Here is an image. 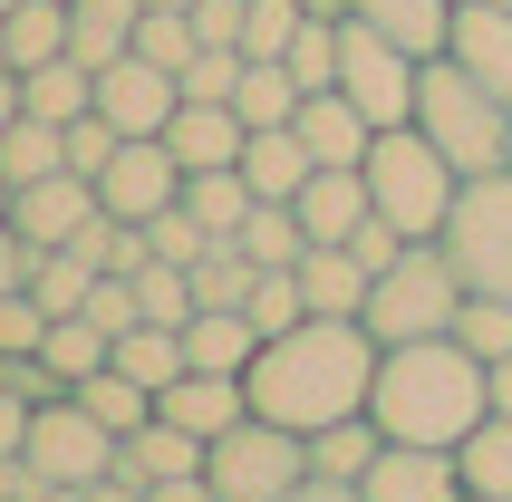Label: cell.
<instances>
[{
	"instance_id": "1",
	"label": "cell",
	"mask_w": 512,
	"mask_h": 502,
	"mask_svg": "<svg viewBox=\"0 0 512 502\" xmlns=\"http://www.w3.org/2000/svg\"><path fill=\"white\" fill-rule=\"evenodd\" d=\"M377 348L358 319H300V329L261 338L252 358V416L261 425H290V435H329V425L368 416V387H377Z\"/></svg>"
},
{
	"instance_id": "2",
	"label": "cell",
	"mask_w": 512,
	"mask_h": 502,
	"mask_svg": "<svg viewBox=\"0 0 512 502\" xmlns=\"http://www.w3.org/2000/svg\"><path fill=\"white\" fill-rule=\"evenodd\" d=\"M368 416H377L387 445H435V454H455L464 435L493 416V377H484L474 348H455V338H416V348H387V358H377Z\"/></svg>"
},
{
	"instance_id": "3",
	"label": "cell",
	"mask_w": 512,
	"mask_h": 502,
	"mask_svg": "<svg viewBox=\"0 0 512 502\" xmlns=\"http://www.w3.org/2000/svg\"><path fill=\"white\" fill-rule=\"evenodd\" d=\"M416 136L445 155V165L464 174V184H484V174H512V107L493 97L474 68H455V58L435 49L426 78H416Z\"/></svg>"
},
{
	"instance_id": "4",
	"label": "cell",
	"mask_w": 512,
	"mask_h": 502,
	"mask_svg": "<svg viewBox=\"0 0 512 502\" xmlns=\"http://www.w3.org/2000/svg\"><path fill=\"white\" fill-rule=\"evenodd\" d=\"M474 300L464 271L445 261V242H406L387 271L368 280V309H358V329L377 348H416V338H455V309Z\"/></svg>"
},
{
	"instance_id": "5",
	"label": "cell",
	"mask_w": 512,
	"mask_h": 502,
	"mask_svg": "<svg viewBox=\"0 0 512 502\" xmlns=\"http://www.w3.org/2000/svg\"><path fill=\"white\" fill-rule=\"evenodd\" d=\"M368 203H377V223L397 232V242H445V213H455L464 194V174L435 155L416 126H387V136L368 145Z\"/></svg>"
},
{
	"instance_id": "6",
	"label": "cell",
	"mask_w": 512,
	"mask_h": 502,
	"mask_svg": "<svg viewBox=\"0 0 512 502\" xmlns=\"http://www.w3.org/2000/svg\"><path fill=\"white\" fill-rule=\"evenodd\" d=\"M203 483H213V502H281V493L310 483V435L242 416L232 435L203 445Z\"/></svg>"
},
{
	"instance_id": "7",
	"label": "cell",
	"mask_w": 512,
	"mask_h": 502,
	"mask_svg": "<svg viewBox=\"0 0 512 502\" xmlns=\"http://www.w3.org/2000/svg\"><path fill=\"white\" fill-rule=\"evenodd\" d=\"M416 78H426V58L406 49V39H387V29H368V20L339 29V97L368 116L377 136H387V126H416Z\"/></svg>"
},
{
	"instance_id": "8",
	"label": "cell",
	"mask_w": 512,
	"mask_h": 502,
	"mask_svg": "<svg viewBox=\"0 0 512 502\" xmlns=\"http://www.w3.org/2000/svg\"><path fill=\"white\" fill-rule=\"evenodd\" d=\"M445 261L464 271L474 300H512V174L464 184L455 213H445Z\"/></svg>"
},
{
	"instance_id": "9",
	"label": "cell",
	"mask_w": 512,
	"mask_h": 502,
	"mask_svg": "<svg viewBox=\"0 0 512 502\" xmlns=\"http://www.w3.org/2000/svg\"><path fill=\"white\" fill-rule=\"evenodd\" d=\"M29 483H58V493H87V483L116 474V435L97 416H87L78 396H58V406H39L29 416V445H20Z\"/></svg>"
},
{
	"instance_id": "10",
	"label": "cell",
	"mask_w": 512,
	"mask_h": 502,
	"mask_svg": "<svg viewBox=\"0 0 512 502\" xmlns=\"http://www.w3.org/2000/svg\"><path fill=\"white\" fill-rule=\"evenodd\" d=\"M174 203H184V165H174L165 136H136V145L107 155V174H97V213L107 223H155Z\"/></svg>"
},
{
	"instance_id": "11",
	"label": "cell",
	"mask_w": 512,
	"mask_h": 502,
	"mask_svg": "<svg viewBox=\"0 0 512 502\" xmlns=\"http://www.w3.org/2000/svg\"><path fill=\"white\" fill-rule=\"evenodd\" d=\"M174 107H184V78H174V68H155V58L126 49L116 68H97V116H107L126 145H136V136H165Z\"/></svg>"
},
{
	"instance_id": "12",
	"label": "cell",
	"mask_w": 512,
	"mask_h": 502,
	"mask_svg": "<svg viewBox=\"0 0 512 502\" xmlns=\"http://www.w3.org/2000/svg\"><path fill=\"white\" fill-rule=\"evenodd\" d=\"M290 213H300V232H310L319 251H348L358 232L377 223V203H368V174H358V165H319L310 184H300V203H290Z\"/></svg>"
},
{
	"instance_id": "13",
	"label": "cell",
	"mask_w": 512,
	"mask_h": 502,
	"mask_svg": "<svg viewBox=\"0 0 512 502\" xmlns=\"http://www.w3.org/2000/svg\"><path fill=\"white\" fill-rule=\"evenodd\" d=\"M87 223H97V184H87V174H49V184H20V194H10V232H20L29 251L78 242Z\"/></svg>"
},
{
	"instance_id": "14",
	"label": "cell",
	"mask_w": 512,
	"mask_h": 502,
	"mask_svg": "<svg viewBox=\"0 0 512 502\" xmlns=\"http://www.w3.org/2000/svg\"><path fill=\"white\" fill-rule=\"evenodd\" d=\"M445 58L474 68V78L512 107V10H503V0H464L455 20H445Z\"/></svg>"
},
{
	"instance_id": "15",
	"label": "cell",
	"mask_w": 512,
	"mask_h": 502,
	"mask_svg": "<svg viewBox=\"0 0 512 502\" xmlns=\"http://www.w3.org/2000/svg\"><path fill=\"white\" fill-rule=\"evenodd\" d=\"M358 493L368 502H464V474H455V454H435V445H387Z\"/></svg>"
},
{
	"instance_id": "16",
	"label": "cell",
	"mask_w": 512,
	"mask_h": 502,
	"mask_svg": "<svg viewBox=\"0 0 512 502\" xmlns=\"http://www.w3.org/2000/svg\"><path fill=\"white\" fill-rule=\"evenodd\" d=\"M155 416L213 445V435H232V425L252 416V387H242V377H203V367H184V377H174V387L155 396Z\"/></svg>"
},
{
	"instance_id": "17",
	"label": "cell",
	"mask_w": 512,
	"mask_h": 502,
	"mask_svg": "<svg viewBox=\"0 0 512 502\" xmlns=\"http://www.w3.org/2000/svg\"><path fill=\"white\" fill-rule=\"evenodd\" d=\"M165 145H174V165H184V174H223V165H242L252 126H242L232 107H203V97H184V107H174V126H165Z\"/></svg>"
},
{
	"instance_id": "18",
	"label": "cell",
	"mask_w": 512,
	"mask_h": 502,
	"mask_svg": "<svg viewBox=\"0 0 512 502\" xmlns=\"http://www.w3.org/2000/svg\"><path fill=\"white\" fill-rule=\"evenodd\" d=\"M290 136L310 145V165H368L377 126H368L358 107H348L339 87H319V97H300V116H290Z\"/></svg>"
},
{
	"instance_id": "19",
	"label": "cell",
	"mask_w": 512,
	"mask_h": 502,
	"mask_svg": "<svg viewBox=\"0 0 512 502\" xmlns=\"http://www.w3.org/2000/svg\"><path fill=\"white\" fill-rule=\"evenodd\" d=\"M184 358H194L203 377H252V358H261L252 309H194V319H184Z\"/></svg>"
},
{
	"instance_id": "20",
	"label": "cell",
	"mask_w": 512,
	"mask_h": 502,
	"mask_svg": "<svg viewBox=\"0 0 512 502\" xmlns=\"http://www.w3.org/2000/svg\"><path fill=\"white\" fill-rule=\"evenodd\" d=\"M116 474L126 483H145V493H155V483H184V474H203V435H184V425H136V435H126V445H116Z\"/></svg>"
},
{
	"instance_id": "21",
	"label": "cell",
	"mask_w": 512,
	"mask_h": 502,
	"mask_svg": "<svg viewBox=\"0 0 512 502\" xmlns=\"http://www.w3.org/2000/svg\"><path fill=\"white\" fill-rule=\"evenodd\" d=\"M368 261H358V251H300V300H310V319H358V309H368Z\"/></svg>"
},
{
	"instance_id": "22",
	"label": "cell",
	"mask_w": 512,
	"mask_h": 502,
	"mask_svg": "<svg viewBox=\"0 0 512 502\" xmlns=\"http://www.w3.org/2000/svg\"><path fill=\"white\" fill-rule=\"evenodd\" d=\"M310 145L290 136V126H261L252 145H242V184H252V203H300V184H310Z\"/></svg>"
},
{
	"instance_id": "23",
	"label": "cell",
	"mask_w": 512,
	"mask_h": 502,
	"mask_svg": "<svg viewBox=\"0 0 512 502\" xmlns=\"http://www.w3.org/2000/svg\"><path fill=\"white\" fill-rule=\"evenodd\" d=\"M136 20H145V0H68V58L116 68V58L136 49Z\"/></svg>"
},
{
	"instance_id": "24",
	"label": "cell",
	"mask_w": 512,
	"mask_h": 502,
	"mask_svg": "<svg viewBox=\"0 0 512 502\" xmlns=\"http://www.w3.org/2000/svg\"><path fill=\"white\" fill-rule=\"evenodd\" d=\"M20 107L39 116V126H78V116H97V68H87V58L29 68V78H20Z\"/></svg>"
},
{
	"instance_id": "25",
	"label": "cell",
	"mask_w": 512,
	"mask_h": 502,
	"mask_svg": "<svg viewBox=\"0 0 512 502\" xmlns=\"http://www.w3.org/2000/svg\"><path fill=\"white\" fill-rule=\"evenodd\" d=\"M300 97H310V87L290 78V58H242V87H232V116H242V126H290V116H300Z\"/></svg>"
},
{
	"instance_id": "26",
	"label": "cell",
	"mask_w": 512,
	"mask_h": 502,
	"mask_svg": "<svg viewBox=\"0 0 512 502\" xmlns=\"http://www.w3.org/2000/svg\"><path fill=\"white\" fill-rule=\"evenodd\" d=\"M39 358H49V377H58V387L78 396L87 377H97V367L116 358V338H107V329H97V319L78 309V319H49V338H39Z\"/></svg>"
},
{
	"instance_id": "27",
	"label": "cell",
	"mask_w": 512,
	"mask_h": 502,
	"mask_svg": "<svg viewBox=\"0 0 512 502\" xmlns=\"http://www.w3.org/2000/svg\"><path fill=\"white\" fill-rule=\"evenodd\" d=\"M348 20H368V29H387V39H406L416 58H435V49H445L455 0H348Z\"/></svg>"
},
{
	"instance_id": "28",
	"label": "cell",
	"mask_w": 512,
	"mask_h": 502,
	"mask_svg": "<svg viewBox=\"0 0 512 502\" xmlns=\"http://www.w3.org/2000/svg\"><path fill=\"white\" fill-rule=\"evenodd\" d=\"M184 213H194L213 242H242V223H252V184H242V165H223V174H184Z\"/></svg>"
},
{
	"instance_id": "29",
	"label": "cell",
	"mask_w": 512,
	"mask_h": 502,
	"mask_svg": "<svg viewBox=\"0 0 512 502\" xmlns=\"http://www.w3.org/2000/svg\"><path fill=\"white\" fill-rule=\"evenodd\" d=\"M0 39H10V68H49V58H68V0H20L10 20H0Z\"/></svg>"
},
{
	"instance_id": "30",
	"label": "cell",
	"mask_w": 512,
	"mask_h": 502,
	"mask_svg": "<svg viewBox=\"0 0 512 502\" xmlns=\"http://www.w3.org/2000/svg\"><path fill=\"white\" fill-rule=\"evenodd\" d=\"M455 474H464V493L512 502V416H484L474 435H464V445H455Z\"/></svg>"
},
{
	"instance_id": "31",
	"label": "cell",
	"mask_w": 512,
	"mask_h": 502,
	"mask_svg": "<svg viewBox=\"0 0 512 502\" xmlns=\"http://www.w3.org/2000/svg\"><path fill=\"white\" fill-rule=\"evenodd\" d=\"M107 367H126L136 387H155V396H165L194 358H184V329H155V319H136V329L116 338V358H107Z\"/></svg>"
},
{
	"instance_id": "32",
	"label": "cell",
	"mask_w": 512,
	"mask_h": 502,
	"mask_svg": "<svg viewBox=\"0 0 512 502\" xmlns=\"http://www.w3.org/2000/svg\"><path fill=\"white\" fill-rule=\"evenodd\" d=\"M78 406H87V416H97V425H107L116 445H126L136 425H155V387H136L126 367H97V377H87V387H78Z\"/></svg>"
},
{
	"instance_id": "33",
	"label": "cell",
	"mask_w": 512,
	"mask_h": 502,
	"mask_svg": "<svg viewBox=\"0 0 512 502\" xmlns=\"http://www.w3.org/2000/svg\"><path fill=\"white\" fill-rule=\"evenodd\" d=\"M377 454H387L377 416H348V425H329V435H310V474H329V483H368Z\"/></svg>"
},
{
	"instance_id": "34",
	"label": "cell",
	"mask_w": 512,
	"mask_h": 502,
	"mask_svg": "<svg viewBox=\"0 0 512 502\" xmlns=\"http://www.w3.org/2000/svg\"><path fill=\"white\" fill-rule=\"evenodd\" d=\"M0 174H10V194H20V184L68 174V136H58V126H39V116H20V126L0 136Z\"/></svg>"
},
{
	"instance_id": "35",
	"label": "cell",
	"mask_w": 512,
	"mask_h": 502,
	"mask_svg": "<svg viewBox=\"0 0 512 502\" xmlns=\"http://www.w3.org/2000/svg\"><path fill=\"white\" fill-rule=\"evenodd\" d=\"M300 251H310L300 213H290V203H252V223H242V261H252V271H300Z\"/></svg>"
},
{
	"instance_id": "36",
	"label": "cell",
	"mask_w": 512,
	"mask_h": 502,
	"mask_svg": "<svg viewBox=\"0 0 512 502\" xmlns=\"http://www.w3.org/2000/svg\"><path fill=\"white\" fill-rule=\"evenodd\" d=\"M136 319L184 329V319H194V271H184V261H145L136 271Z\"/></svg>"
},
{
	"instance_id": "37",
	"label": "cell",
	"mask_w": 512,
	"mask_h": 502,
	"mask_svg": "<svg viewBox=\"0 0 512 502\" xmlns=\"http://www.w3.org/2000/svg\"><path fill=\"white\" fill-rule=\"evenodd\" d=\"M136 58H155V68H174V78H184V68L203 58L194 10H145V20H136Z\"/></svg>"
},
{
	"instance_id": "38",
	"label": "cell",
	"mask_w": 512,
	"mask_h": 502,
	"mask_svg": "<svg viewBox=\"0 0 512 502\" xmlns=\"http://www.w3.org/2000/svg\"><path fill=\"white\" fill-rule=\"evenodd\" d=\"M300 29H310L300 0H252V10H242V58H290Z\"/></svg>"
},
{
	"instance_id": "39",
	"label": "cell",
	"mask_w": 512,
	"mask_h": 502,
	"mask_svg": "<svg viewBox=\"0 0 512 502\" xmlns=\"http://www.w3.org/2000/svg\"><path fill=\"white\" fill-rule=\"evenodd\" d=\"M242 309H252V329H261V338L300 329V319H310V300H300V271H261V280H252V300H242Z\"/></svg>"
},
{
	"instance_id": "40",
	"label": "cell",
	"mask_w": 512,
	"mask_h": 502,
	"mask_svg": "<svg viewBox=\"0 0 512 502\" xmlns=\"http://www.w3.org/2000/svg\"><path fill=\"white\" fill-rule=\"evenodd\" d=\"M455 348H474V358H512V300H464L455 309Z\"/></svg>"
},
{
	"instance_id": "41",
	"label": "cell",
	"mask_w": 512,
	"mask_h": 502,
	"mask_svg": "<svg viewBox=\"0 0 512 502\" xmlns=\"http://www.w3.org/2000/svg\"><path fill=\"white\" fill-rule=\"evenodd\" d=\"M339 29L348 20H310L300 39H290V78L310 87V97H319V87H339Z\"/></svg>"
},
{
	"instance_id": "42",
	"label": "cell",
	"mask_w": 512,
	"mask_h": 502,
	"mask_svg": "<svg viewBox=\"0 0 512 502\" xmlns=\"http://www.w3.org/2000/svg\"><path fill=\"white\" fill-rule=\"evenodd\" d=\"M145 242H155V261H184V271H194L203 251H213V232H203L194 213L174 203V213H155V223H145Z\"/></svg>"
},
{
	"instance_id": "43",
	"label": "cell",
	"mask_w": 512,
	"mask_h": 502,
	"mask_svg": "<svg viewBox=\"0 0 512 502\" xmlns=\"http://www.w3.org/2000/svg\"><path fill=\"white\" fill-rule=\"evenodd\" d=\"M39 338H49V309L29 300V290H10L0 300V358H39Z\"/></svg>"
},
{
	"instance_id": "44",
	"label": "cell",
	"mask_w": 512,
	"mask_h": 502,
	"mask_svg": "<svg viewBox=\"0 0 512 502\" xmlns=\"http://www.w3.org/2000/svg\"><path fill=\"white\" fill-rule=\"evenodd\" d=\"M232 87H242V49H203L184 68V97H203V107H232Z\"/></svg>"
},
{
	"instance_id": "45",
	"label": "cell",
	"mask_w": 512,
	"mask_h": 502,
	"mask_svg": "<svg viewBox=\"0 0 512 502\" xmlns=\"http://www.w3.org/2000/svg\"><path fill=\"white\" fill-rule=\"evenodd\" d=\"M87 319H97L107 338H126L136 329V280H97V290H87Z\"/></svg>"
},
{
	"instance_id": "46",
	"label": "cell",
	"mask_w": 512,
	"mask_h": 502,
	"mask_svg": "<svg viewBox=\"0 0 512 502\" xmlns=\"http://www.w3.org/2000/svg\"><path fill=\"white\" fill-rule=\"evenodd\" d=\"M242 10L252 0H194V39L203 49H242Z\"/></svg>"
},
{
	"instance_id": "47",
	"label": "cell",
	"mask_w": 512,
	"mask_h": 502,
	"mask_svg": "<svg viewBox=\"0 0 512 502\" xmlns=\"http://www.w3.org/2000/svg\"><path fill=\"white\" fill-rule=\"evenodd\" d=\"M29 261H39V251H29L10 223H0V300H10V290H29Z\"/></svg>"
},
{
	"instance_id": "48",
	"label": "cell",
	"mask_w": 512,
	"mask_h": 502,
	"mask_svg": "<svg viewBox=\"0 0 512 502\" xmlns=\"http://www.w3.org/2000/svg\"><path fill=\"white\" fill-rule=\"evenodd\" d=\"M29 416H39V406H29V396H10V387H0V454H20V445H29Z\"/></svg>"
},
{
	"instance_id": "49",
	"label": "cell",
	"mask_w": 512,
	"mask_h": 502,
	"mask_svg": "<svg viewBox=\"0 0 512 502\" xmlns=\"http://www.w3.org/2000/svg\"><path fill=\"white\" fill-rule=\"evenodd\" d=\"M281 502H368V493H358V483H329V474H310L300 493H281Z\"/></svg>"
},
{
	"instance_id": "50",
	"label": "cell",
	"mask_w": 512,
	"mask_h": 502,
	"mask_svg": "<svg viewBox=\"0 0 512 502\" xmlns=\"http://www.w3.org/2000/svg\"><path fill=\"white\" fill-rule=\"evenodd\" d=\"M145 502H213V483H203V474H184V483H155Z\"/></svg>"
},
{
	"instance_id": "51",
	"label": "cell",
	"mask_w": 512,
	"mask_h": 502,
	"mask_svg": "<svg viewBox=\"0 0 512 502\" xmlns=\"http://www.w3.org/2000/svg\"><path fill=\"white\" fill-rule=\"evenodd\" d=\"M0 502H29V464L20 454H0Z\"/></svg>"
},
{
	"instance_id": "52",
	"label": "cell",
	"mask_w": 512,
	"mask_h": 502,
	"mask_svg": "<svg viewBox=\"0 0 512 502\" xmlns=\"http://www.w3.org/2000/svg\"><path fill=\"white\" fill-rule=\"evenodd\" d=\"M87 502H145V483H126V474H107V483H87Z\"/></svg>"
},
{
	"instance_id": "53",
	"label": "cell",
	"mask_w": 512,
	"mask_h": 502,
	"mask_svg": "<svg viewBox=\"0 0 512 502\" xmlns=\"http://www.w3.org/2000/svg\"><path fill=\"white\" fill-rule=\"evenodd\" d=\"M484 377H493V416H512V358H493Z\"/></svg>"
},
{
	"instance_id": "54",
	"label": "cell",
	"mask_w": 512,
	"mask_h": 502,
	"mask_svg": "<svg viewBox=\"0 0 512 502\" xmlns=\"http://www.w3.org/2000/svg\"><path fill=\"white\" fill-rule=\"evenodd\" d=\"M20 116H29V107H20V78H0V136H10Z\"/></svg>"
},
{
	"instance_id": "55",
	"label": "cell",
	"mask_w": 512,
	"mask_h": 502,
	"mask_svg": "<svg viewBox=\"0 0 512 502\" xmlns=\"http://www.w3.org/2000/svg\"><path fill=\"white\" fill-rule=\"evenodd\" d=\"M300 10H310V20H348V0H300Z\"/></svg>"
},
{
	"instance_id": "56",
	"label": "cell",
	"mask_w": 512,
	"mask_h": 502,
	"mask_svg": "<svg viewBox=\"0 0 512 502\" xmlns=\"http://www.w3.org/2000/svg\"><path fill=\"white\" fill-rule=\"evenodd\" d=\"M145 10H194V0H145Z\"/></svg>"
},
{
	"instance_id": "57",
	"label": "cell",
	"mask_w": 512,
	"mask_h": 502,
	"mask_svg": "<svg viewBox=\"0 0 512 502\" xmlns=\"http://www.w3.org/2000/svg\"><path fill=\"white\" fill-rule=\"evenodd\" d=\"M0 223H10V174H0Z\"/></svg>"
},
{
	"instance_id": "58",
	"label": "cell",
	"mask_w": 512,
	"mask_h": 502,
	"mask_svg": "<svg viewBox=\"0 0 512 502\" xmlns=\"http://www.w3.org/2000/svg\"><path fill=\"white\" fill-rule=\"evenodd\" d=\"M10 10H20V0H0V20H10Z\"/></svg>"
},
{
	"instance_id": "59",
	"label": "cell",
	"mask_w": 512,
	"mask_h": 502,
	"mask_svg": "<svg viewBox=\"0 0 512 502\" xmlns=\"http://www.w3.org/2000/svg\"><path fill=\"white\" fill-rule=\"evenodd\" d=\"M464 502H484V493H464Z\"/></svg>"
},
{
	"instance_id": "60",
	"label": "cell",
	"mask_w": 512,
	"mask_h": 502,
	"mask_svg": "<svg viewBox=\"0 0 512 502\" xmlns=\"http://www.w3.org/2000/svg\"><path fill=\"white\" fill-rule=\"evenodd\" d=\"M503 10H512V0H503Z\"/></svg>"
},
{
	"instance_id": "61",
	"label": "cell",
	"mask_w": 512,
	"mask_h": 502,
	"mask_svg": "<svg viewBox=\"0 0 512 502\" xmlns=\"http://www.w3.org/2000/svg\"><path fill=\"white\" fill-rule=\"evenodd\" d=\"M455 10H464V0H455Z\"/></svg>"
}]
</instances>
